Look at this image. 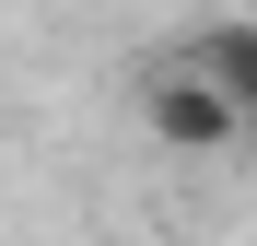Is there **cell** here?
<instances>
[{"instance_id":"1","label":"cell","mask_w":257,"mask_h":246,"mask_svg":"<svg viewBox=\"0 0 257 246\" xmlns=\"http://www.w3.org/2000/svg\"><path fill=\"white\" fill-rule=\"evenodd\" d=\"M128 117H141V141H152V152H176V164H234V129H245L234 94H222L187 47H176V59H152L141 82H128Z\"/></svg>"},{"instance_id":"2","label":"cell","mask_w":257,"mask_h":246,"mask_svg":"<svg viewBox=\"0 0 257 246\" xmlns=\"http://www.w3.org/2000/svg\"><path fill=\"white\" fill-rule=\"evenodd\" d=\"M187 59L222 82L234 117H245V106H257V0H245V12H222V24H199V35H187Z\"/></svg>"},{"instance_id":"3","label":"cell","mask_w":257,"mask_h":246,"mask_svg":"<svg viewBox=\"0 0 257 246\" xmlns=\"http://www.w3.org/2000/svg\"><path fill=\"white\" fill-rule=\"evenodd\" d=\"M234 152H245V164H257V106H245V129H234Z\"/></svg>"}]
</instances>
